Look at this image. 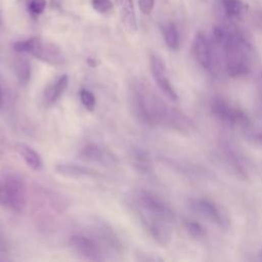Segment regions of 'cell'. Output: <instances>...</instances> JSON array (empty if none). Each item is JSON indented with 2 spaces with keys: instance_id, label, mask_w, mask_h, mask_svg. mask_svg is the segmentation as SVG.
Listing matches in <instances>:
<instances>
[{
  "instance_id": "cell-13",
  "label": "cell",
  "mask_w": 262,
  "mask_h": 262,
  "mask_svg": "<svg viewBox=\"0 0 262 262\" xmlns=\"http://www.w3.org/2000/svg\"><path fill=\"white\" fill-rule=\"evenodd\" d=\"M92 234L94 236L93 238L100 245L103 251L115 253L121 252L122 245L120 239L107 223L97 221L95 222L94 226H92Z\"/></svg>"
},
{
  "instance_id": "cell-32",
  "label": "cell",
  "mask_w": 262,
  "mask_h": 262,
  "mask_svg": "<svg viewBox=\"0 0 262 262\" xmlns=\"http://www.w3.org/2000/svg\"><path fill=\"white\" fill-rule=\"evenodd\" d=\"M0 206H4V198H3V186H2V182H0Z\"/></svg>"
},
{
  "instance_id": "cell-34",
  "label": "cell",
  "mask_w": 262,
  "mask_h": 262,
  "mask_svg": "<svg viewBox=\"0 0 262 262\" xmlns=\"http://www.w3.org/2000/svg\"><path fill=\"white\" fill-rule=\"evenodd\" d=\"M0 255H1V254H0ZM6 260H9V259H7V258H5V257L0 256V261H6Z\"/></svg>"
},
{
  "instance_id": "cell-17",
  "label": "cell",
  "mask_w": 262,
  "mask_h": 262,
  "mask_svg": "<svg viewBox=\"0 0 262 262\" xmlns=\"http://www.w3.org/2000/svg\"><path fill=\"white\" fill-rule=\"evenodd\" d=\"M15 150L32 170L39 171L42 169V159L40 155L30 145L23 142H18L15 145Z\"/></svg>"
},
{
  "instance_id": "cell-14",
  "label": "cell",
  "mask_w": 262,
  "mask_h": 262,
  "mask_svg": "<svg viewBox=\"0 0 262 262\" xmlns=\"http://www.w3.org/2000/svg\"><path fill=\"white\" fill-rule=\"evenodd\" d=\"M125 30L130 34L137 32V20L132 0H115Z\"/></svg>"
},
{
  "instance_id": "cell-30",
  "label": "cell",
  "mask_w": 262,
  "mask_h": 262,
  "mask_svg": "<svg viewBox=\"0 0 262 262\" xmlns=\"http://www.w3.org/2000/svg\"><path fill=\"white\" fill-rule=\"evenodd\" d=\"M9 251V244L6 239V237L4 236V234L0 231V254H4L7 253Z\"/></svg>"
},
{
  "instance_id": "cell-20",
  "label": "cell",
  "mask_w": 262,
  "mask_h": 262,
  "mask_svg": "<svg viewBox=\"0 0 262 262\" xmlns=\"http://www.w3.org/2000/svg\"><path fill=\"white\" fill-rule=\"evenodd\" d=\"M162 32L166 45L172 50L178 49L180 44V38L176 25L173 23H168L163 27Z\"/></svg>"
},
{
  "instance_id": "cell-15",
  "label": "cell",
  "mask_w": 262,
  "mask_h": 262,
  "mask_svg": "<svg viewBox=\"0 0 262 262\" xmlns=\"http://www.w3.org/2000/svg\"><path fill=\"white\" fill-rule=\"evenodd\" d=\"M80 157L88 162L101 165H111L115 158L95 143H88L80 150Z\"/></svg>"
},
{
  "instance_id": "cell-33",
  "label": "cell",
  "mask_w": 262,
  "mask_h": 262,
  "mask_svg": "<svg viewBox=\"0 0 262 262\" xmlns=\"http://www.w3.org/2000/svg\"><path fill=\"white\" fill-rule=\"evenodd\" d=\"M2 105H3V94H2L1 87H0V108L2 107Z\"/></svg>"
},
{
  "instance_id": "cell-8",
  "label": "cell",
  "mask_w": 262,
  "mask_h": 262,
  "mask_svg": "<svg viewBox=\"0 0 262 262\" xmlns=\"http://www.w3.org/2000/svg\"><path fill=\"white\" fill-rule=\"evenodd\" d=\"M219 157L224 165L236 176L248 178V163L242 151L230 141L222 140L220 143Z\"/></svg>"
},
{
  "instance_id": "cell-36",
  "label": "cell",
  "mask_w": 262,
  "mask_h": 262,
  "mask_svg": "<svg viewBox=\"0 0 262 262\" xmlns=\"http://www.w3.org/2000/svg\"><path fill=\"white\" fill-rule=\"evenodd\" d=\"M1 24H2V19H1V16H0V26H1Z\"/></svg>"
},
{
  "instance_id": "cell-27",
  "label": "cell",
  "mask_w": 262,
  "mask_h": 262,
  "mask_svg": "<svg viewBox=\"0 0 262 262\" xmlns=\"http://www.w3.org/2000/svg\"><path fill=\"white\" fill-rule=\"evenodd\" d=\"M257 113L262 118V72L257 79Z\"/></svg>"
},
{
  "instance_id": "cell-28",
  "label": "cell",
  "mask_w": 262,
  "mask_h": 262,
  "mask_svg": "<svg viewBox=\"0 0 262 262\" xmlns=\"http://www.w3.org/2000/svg\"><path fill=\"white\" fill-rule=\"evenodd\" d=\"M246 134L254 142L262 144V128H253L252 126L246 131Z\"/></svg>"
},
{
  "instance_id": "cell-6",
  "label": "cell",
  "mask_w": 262,
  "mask_h": 262,
  "mask_svg": "<svg viewBox=\"0 0 262 262\" xmlns=\"http://www.w3.org/2000/svg\"><path fill=\"white\" fill-rule=\"evenodd\" d=\"M211 112L220 122L228 126L239 127L245 132L252 127L248 116L237 107L232 106L220 97H214L211 101Z\"/></svg>"
},
{
  "instance_id": "cell-9",
  "label": "cell",
  "mask_w": 262,
  "mask_h": 262,
  "mask_svg": "<svg viewBox=\"0 0 262 262\" xmlns=\"http://www.w3.org/2000/svg\"><path fill=\"white\" fill-rule=\"evenodd\" d=\"M71 249L81 258L89 261H101L104 259V251L93 238L83 234H74L69 239Z\"/></svg>"
},
{
  "instance_id": "cell-5",
  "label": "cell",
  "mask_w": 262,
  "mask_h": 262,
  "mask_svg": "<svg viewBox=\"0 0 262 262\" xmlns=\"http://www.w3.org/2000/svg\"><path fill=\"white\" fill-rule=\"evenodd\" d=\"M4 206L15 213H21L27 205V188L24 180L16 174L5 175L2 182Z\"/></svg>"
},
{
  "instance_id": "cell-12",
  "label": "cell",
  "mask_w": 262,
  "mask_h": 262,
  "mask_svg": "<svg viewBox=\"0 0 262 262\" xmlns=\"http://www.w3.org/2000/svg\"><path fill=\"white\" fill-rule=\"evenodd\" d=\"M191 51L198 63L205 70L212 72L214 69V56L210 39L202 32H198L192 40Z\"/></svg>"
},
{
  "instance_id": "cell-16",
  "label": "cell",
  "mask_w": 262,
  "mask_h": 262,
  "mask_svg": "<svg viewBox=\"0 0 262 262\" xmlns=\"http://www.w3.org/2000/svg\"><path fill=\"white\" fill-rule=\"evenodd\" d=\"M55 171L66 177L71 178H82V177H97L98 172L77 164H58L55 166Z\"/></svg>"
},
{
  "instance_id": "cell-29",
  "label": "cell",
  "mask_w": 262,
  "mask_h": 262,
  "mask_svg": "<svg viewBox=\"0 0 262 262\" xmlns=\"http://www.w3.org/2000/svg\"><path fill=\"white\" fill-rule=\"evenodd\" d=\"M138 6L142 13L149 14L155 6V0H138Z\"/></svg>"
},
{
  "instance_id": "cell-26",
  "label": "cell",
  "mask_w": 262,
  "mask_h": 262,
  "mask_svg": "<svg viewBox=\"0 0 262 262\" xmlns=\"http://www.w3.org/2000/svg\"><path fill=\"white\" fill-rule=\"evenodd\" d=\"M91 5L98 13H106L113 9L111 0H91Z\"/></svg>"
},
{
  "instance_id": "cell-1",
  "label": "cell",
  "mask_w": 262,
  "mask_h": 262,
  "mask_svg": "<svg viewBox=\"0 0 262 262\" xmlns=\"http://www.w3.org/2000/svg\"><path fill=\"white\" fill-rule=\"evenodd\" d=\"M130 108L136 120L146 126H169L175 107L168 105L142 80H134L129 88Z\"/></svg>"
},
{
  "instance_id": "cell-35",
  "label": "cell",
  "mask_w": 262,
  "mask_h": 262,
  "mask_svg": "<svg viewBox=\"0 0 262 262\" xmlns=\"http://www.w3.org/2000/svg\"><path fill=\"white\" fill-rule=\"evenodd\" d=\"M259 259L262 261V248H261V250L259 252Z\"/></svg>"
},
{
  "instance_id": "cell-3",
  "label": "cell",
  "mask_w": 262,
  "mask_h": 262,
  "mask_svg": "<svg viewBox=\"0 0 262 262\" xmlns=\"http://www.w3.org/2000/svg\"><path fill=\"white\" fill-rule=\"evenodd\" d=\"M13 49L16 52L31 54L50 66H62L66 62L60 48L54 43L40 37H32L18 41L13 44Z\"/></svg>"
},
{
  "instance_id": "cell-10",
  "label": "cell",
  "mask_w": 262,
  "mask_h": 262,
  "mask_svg": "<svg viewBox=\"0 0 262 262\" xmlns=\"http://www.w3.org/2000/svg\"><path fill=\"white\" fill-rule=\"evenodd\" d=\"M137 215L145 230L159 246L168 247L170 245L172 239L170 223L161 219L149 217L141 213H137Z\"/></svg>"
},
{
  "instance_id": "cell-19",
  "label": "cell",
  "mask_w": 262,
  "mask_h": 262,
  "mask_svg": "<svg viewBox=\"0 0 262 262\" xmlns=\"http://www.w3.org/2000/svg\"><path fill=\"white\" fill-rule=\"evenodd\" d=\"M68 83H69V77L67 75H62L53 84H51L44 93V98L46 103L48 104L54 103L68 87Z\"/></svg>"
},
{
  "instance_id": "cell-24",
  "label": "cell",
  "mask_w": 262,
  "mask_h": 262,
  "mask_svg": "<svg viewBox=\"0 0 262 262\" xmlns=\"http://www.w3.org/2000/svg\"><path fill=\"white\" fill-rule=\"evenodd\" d=\"M80 95V100L82 102V104L88 110V111H93L96 100H95V96L93 95L92 92H90L89 90L82 88L79 92Z\"/></svg>"
},
{
  "instance_id": "cell-22",
  "label": "cell",
  "mask_w": 262,
  "mask_h": 262,
  "mask_svg": "<svg viewBox=\"0 0 262 262\" xmlns=\"http://www.w3.org/2000/svg\"><path fill=\"white\" fill-rule=\"evenodd\" d=\"M14 72L20 85L25 86L29 83L31 78V67L27 59L17 58L14 61Z\"/></svg>"
},
{
  "instance_id": "cell-23",
  "label": "cell",
  "mask_w": 262,
  "mask_h": 262,
  "mask_svg": "<svg viewBox=\"0 0 262 262\" xmlns=\"http://www.w3.org/2000/svg\"><path fill=\"white\" fill-rule=\"evenodd\" d=\"M184 226H185V229L187 230V232L192 237H195V238L204 237L205 230H204V227L200 223H198L193 220H186L184 223Z\"/></svg>"
},
{
  "instance_id": "cell-11",
  "label": "cell",
  "mask_w": 262,
  "mask_h": 262,
  "mask_svg": "<svg viewBox=\"0 0 262 262\" xmlns=\"http://www.w3.org/2000/svg\"><path fill=\"white\" fill-rule=\"evenodd\" d=\"M149 63H150L151 75L154 77V80L158 88L168 99L172 101H176L178 98V95L173 85L170 82V79L167 75V69L163 59L156 54H151Z\"/></svg>"
},
{
  "instance_id": "cell-2",
  "label": "cell",
  "mask_w": 262,
  "mask_h": 262,
  "mask_svg": "<svg viewBox=\"0 0 262 262\" xmlns=\"http://www.w3.org/2000/svg\"><path fill=\"white\" fill-rule=\"evenodd\" d=\"M253 48L247 37L237 30H228L224 44V70L233 78L245 76L251 69Z\"/></svg>"
},
{
  "instance_id": "cell-31",
  "label": "cell",
  "mask_w": 262,
  "mask_h": 262,
  "mask_svg": "<svg viewBox=\"0 0 262 262\" xmlns=\"http://www.w3.org/2000/svg\"><path fill=\"white\" fill-rule=\"evenodd\" d=\"M137 255H139L137 257V259L139 261H159V260H161V258L155 257V256H152L148 253H140V254H137Z\"/></svg>"
},
{
  "instance_id": "cell-21",
  "label": "cell",
  "mask_w": 262,
  "mask_h": 262,
  "mask_svg": "<svg viewBox=\"0 0 262 262\" xmlns=\"http://www.w3.org/2000/svg\"><path fill=\"white\" fill-rule=\"evenodd\" d=\"M132 161L138 171L142 173H150L152 171L151 161L145 151L141 149H135L132 152Z\"/></svg>"
},
{
  "instance_id": "cell-4",
  "label": "cell",
  "mask_w": 262,
  "mask_h": 262,
  "mask_svg": "<svg viewBox=\"0 0 262 262\" xmlns=\"http://www.w3.org/2000/svg\"><path fill=\"white\" fill-rule=\"evenodd\" d=\"M136 213H141L152 218L172 223L175 220V213L169 204L158 194L140 189L134 195Z\"/></svg>"
},
{
  "instance_id": "cell-25",
  "label": "cell",
  "mask_w": 262,
  "mask_h": 262,
  "mask_svg": "<svg viewBox=\"0 0 262 262\" xmlns=\"http://www.w3.org/2000/svg\"><path fill=\"white\" fill-rule=\"evenodd\" d=\"M46 8V0H30L28 4V11L29 13L37 17L41 15Z\"/></svg>"
},
{
  "instance_id": "cell-7",
  "label": "cell",
  "mask_w": 262,
  "mask_h": 262,
  "mask_svg": "<svg viewBox=\"0 0 262 262\" xmlns=\"http://www.w3.org/2000/svg\"><path fill=\"white\" fill-rule=\"evenodd\" d=\"M191 211L201 217L215 223L220 228L227 229L230 226V219L226 211L215 202L205 198H193L188 201Z\"/></svg>"
},
{
  "instance_id": "cell-18",
  "label": "cell",
  "mask_w": 262,
  "mask_h": 262,
  "mask_svg": "<svg viewBox=\"0 0 262 262\" xmlns=\"http://www.w3.org/2000/svg\"><path fill=\"white\" fill-rule=\"evenodd\" d=\"M224 15L228 19L241 18L247 10V5L242 0H219Z\"/></svg>"
}]
</instances>
